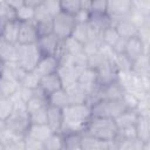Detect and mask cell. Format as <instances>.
I'll use <instances>...</instances> for the list:
<instances>
[{"mask_svg":"<svg viewBox=\"0 0 150 150\" xmlns=\"http://www.w3.org/2000/svg\"><path fill=\"white\" fill-rule=\"evenodd\" d=\"M83 134H87L97 139L111 143L115 141V138L118 135V127H117L115 120H112V118L93 116V118L90 120V122Z\"/></svg>","mask_w":150,"mask_h":150,"instance_id":"cell-2","label":"cell"},{"mask_svg":"<svg viewBox=\"0 0 150 150\" xmlns=\"http://www.w3.org/2000/svg\"><path fill=\"white\" fill-rule=\"evenodd\" d=\"M61 11L70 15H76L81 11V0H61Z\"/></svg>","mask_w":150,"mask_h":150,"instance_id":"cell-35","label":"cell"},{"mask_svg":"<svg viewBox=\"0 0 150 150\" xmlns=\"http://www.w3.org/2000/svg\"><path fill=\"white\" fill-rule=\"evenodd\" d=\"M107 0H95L91 2L90 14H107Z\"/></svg>","mask_w":150,"mask_h":150,"instance_id":"cell-43","label":"cell"},{"mask_svg":"<svg viewBox=\"0 0 150 150\" xmlns=\"http://www.w3.org/2000/svg\"><path fill=\"white\" fill-rule=\"evenodd\" d=\"M122 38L118 35L116 28L114 26H110L108 27L104 32H103V36H102V42L111 48H114L116 46V43L121 40Z\"/></svg>","mask_w":150,"mask_h":150,"instance_id":"cell-32","label":"cell"},{"mask_svg":"<svg viewBox=\"0 0 150 150\" xmlns=\"http://www.w3.org/2000/svg\"><path fill=\"white\" fill-rule=\"evenodd\" d=\"M124 94H125V89L118 81H116L108 86L100 87L98 96H100V101L101 100H123Z\"/></svg>","mask_w":150,"mask_h":150,"instance_id":"cell-15","label":"cell"},{"mask_svg":"<svg viewBox=\"0 0 150 150\" xmlns=\"http://www.w3.org/2000/svg\"><path fill=\"white\" fill-rule=\"evenodd\" d=\"M114 27L116 28L118 35L124 39V40H129L131 38L138 36L139 34V28L138 26L131 20V19H127L123 21H120L114 25Z\"/></svg>","mask_w":150,"mask_h":150,"instance_id":"cell-17","label":"cell"},{"mask_svg":"<svg viewBox=\"0 0 150 150\" xmlns=\"http://www.w3.org/2000/svg\"><path fill=\"white\" fill-rule=\"evenodd\" d=\"M62 134H83L93 118L91 107L84 104H70L62 109Z\"/></svg>","mask_w":150,"mask_h":150,"instance_id":"cell-1","label":"cell"},{"mask_svg":"<svg viewBox=\"0 0 150 150\" xmlns=\"http://www.w3.org/2000/svg\"><path fill=\"white\" fill-rule=\"evenodd\" d=\"M63 43H64V49L68 54L73 55V56H77V55H81L83 53H86L84 50V45L79 42L77 40H75L74 38H69L67 40H63Z\"/></svg>","mask_w":150,"mask_h":150,"instance_id":"cell-31","label":"cell"},{"mask_svg":"<svg viewBox=\"0 0 150 150\" xmlns=\"http://www.w3.org/2000/svg\"><path fill=\"white\" fill-rule=\"evenodd\" d=\"M89 22L102 30H105L108 27L112 26V22L107 14H90Z\"/></svg>","mask_w":150,"mask_h":150,"instance_id":"cell-34","label":"cell"},{"mask_svg":"<svg viewBox=\"0 0 150 150\" xmlns=\"http://www.w3.org/2000/svg\"><path fill=\"white\" fill-rule=\"evenodd\" d=\"M143 150H150V141H148V142H144V145H143Z\"/></svg>","mask_w":150,"mask_h":150,"instance_id":"cell-48","label":"cell"},{"mask_svg":"<svg viewBox=\"0 0 150 150\" xmlns=\"http://www.w3.org/2000/svg\"><path fill=\"white\" fill-rule=\"evenodd\" d=\"M63 123V111L62 109L49 105L47 110V125L52 129L53 132H61Z\"/></svg>","mask_w":150,"mask_h":150,"instance_id":"cell-18","label":"cell"},{"mask_svg":"<svg viewBox=\"0 0 150 150\" xmlns=\"http://www.w3.org/2000/svg\"><path fill=\"white\" fill-rule=\"evenodd\" d=\"M64 89L69 96L70 104H84V103H87L88 94L79 83L73 84V86L64 88Z\"/></svg>","mask_w":150,"mask_h":150,"instance_id":"cell-23","label":"cell"},{"mask_svg":"<svg viewBox=\"0 0 150 150\" xmlns=\"http://www.w3.org/2000/svg\"><path fill=\"white\" fill-rule=\"evenodd\" d=\"M123 101H124L128 110H137L138 104H139V100H138L137 96H135L131 93L125 91V94L123 96Z\"/></svg>","mask_w":150,"mask_h":150,"instance_id":"cell-42","label":"cell"},{"mask_svg":"<svg viewBox=\"0 0 150 150\" xmlns=\"http://www.w3.org/2000/svg\"><path fill=\"white\" fill-rule=\"evenodd\" d=\"M39 38L40 36L34 21L20 22L18 45H36Z\"/></svg>","mask_w":150,"mask_h":150,"instance_id":"cell-9","label":"cell"},{"mask_svg":"<svg viewBox=\"0 0 150 150\" xmlns=\"http://www.w3.org/2000/svg\"><path fill=\"white\" fill-rule=\"evenodd\" d=\"M18 52H19V45L18 43H11L5 40L0 39V59L1 63L11 64L18 62Z\"/></svg>","mask_w":150,"mask_h":150,"instance_id":"cell-14","label":"cell"},{"mask_svg":"<svg viewBox=\"0 0 150 150\" xmlns=\"http://www.w3.org/2000/svg\"><path fill=\"white\" fill-rule=\"evenodd\" d=\"M138 117H139V114L137 110H125L117 118H115V122L120 130L129 127H135L138 121Z\"/></svg>","mask_w":150,"mask_h":150,"instance_id":"cell-24","label":"cell"},{"mask_svg":"<svg viewBox=\"0 0 150 150\" xmlns=\"http://www.w3.org/2000/svg\"><path fill=\"white\" fill-rule=\"evenodd\" d=\"M79 84L86 90V93L89 95L93 91H95L98 88V83H97V74L95 70L90 69V68H84L81 71L80 79H79Z\"/></svg>","mask_w":150,"mask_h":150,"instance_id":"cell-16","label":"cell"},{"mask_svg":"<svg viewBox=\"0 0 150 150\" xmlns=\"http://www.w3.org/2000/svg\"><path fill=\"white\" fill-rule=\"evenodd\" d=\"M76 150H83V149H82V148H81V146H80V148H77V149H76Z\"/></svg>","mask_w":150,"mask_h":150,"instance_id":"cell-50","label":"cell"},{"mask_svg":"<svg viewBox=\"0 0 150 150\" xmlns=\"http://www.w3.org/2000/svg\"><path fill=\"white\" fill-rule=\"evenodd\" d=\"M61 45H62V40H60L54 34L41 36L39 38L36 42V46L42 56H55L56 57L61 48Z\"/></svg>","mask_w":150,"mask_h":150,"instance_id":"cell-8","label":"cell"},{"mask_svg":"<svg viewBox=\"0 0 150 150\" xmlns=\"http://www.w3.org/2000/svg\"><path fill=\"white\" fill-rule=\"evenodd\" d=\"M42 55L36 45H19L18 63L27 71H34Z\"/></svg>","mask_w":150,"mask_h":150,"instance_id":"cell-6","label":"cell"},{"mask_svg":"<svg viewBox=\"0 0 150 150\" xmlns=\"http://www.w3.org/2000/svg\"><path fill=\"white\" fill-rule=\"evenodd\" d=\"M20 89V82L14 79L8 71L7 67L1 63L0 73V97H12Z\"/></svg>","mask_w":150,"mask_h":150,"instance_id":"cell-7","label":"cell"},{"mask_svg":"<svg viewBox=\"0 0 150 150\" xmlns=\"http://www.w3.org/2000/svg\"><path fill=\"white\" fill-rule=\"evenodd\" d=\"M71 38H74L79 42L86 45L88 42V40H89V38H88V22L87 23H80V22H77Z\"/></svg>","mask_w":150,"mask_h":150,"instance_id":"cell-38","label":"cell"},{"mask_svg":"<svg viewBox=\"0 0 150 150\" xmlns=\"http://www.w3.org/2000/svg\"><path fill=\"white\" fill-rule=\"evenodd\" d=\"M134 8L143 13L144 15L150 13V0H141V1H134Z\"/></svg>","mask_w":150,"mask_h":150,"instance_id":"cell-46","label":"cell"},{"mask_svg":"<svg viewBox=\"0 0 150 150\" xmlns=\"http://www.w3.org/2000/svg\"><path fill=\"white\" fill-rule=\"evenodd\" d=\"M39 36H47L53 34V21H42V22H35Z\"/></svg>","mask_w":150,"mask_h":150,"instance_id":"cell-41","label":"cell"},{"mask_svg":"<svg viewBox=\"0 0 150 150\" xmlns=\"http://www.w3.org/2000/svg\"><path fill=\"white\" fill-rule=\"evenodd\" d=\"M96 74H97V83L101 87L118 81V71L115 68V66L111 63V61L107 62L104 66L97 69Z\"/></svg>","mask_w":150,"mask_h":150,"instance_id":"cell-12","label":"cell"},{"mask_svg":"<svg viewBox=\"0 0 150 150\" xmlns=\"http://www.w3.org/2000/svg\"><path fill=\"white\" fill-rule=\"evenodd\" d=\"M16 20V11L8 4V1L0 2V26H4L8 21Z\"/></svg>","mask_w":150,"mask_h":150,"instance_id":"cell-27","label":"cell"},{"mask_svg":"<svg viewBox=\"0 0 150 150\" xmlns=\"http://www.w3.org/2000/svg\"><path fill=\"white\" fill-rule=\"evenodd\" d=\"M39 87H40V89L47 96H49L53 93H55V91H57V90H60V89L63 88L62 82H61L57 73L52 74V75H48V76H45V77H41Z\"/></svg>","mask_w":150,"mask_h":150,"instance_id":"cell-20","label":"cell"},{"mask_svg":"<svg viewBox=\"0 0 150 150\" xmlns=\"http://www.w3.org/2000/svg\"><path fill=\"white\" fill-rule=\"evenodd\" d=\"M53 15L49 13L47 9L45 1L41 2L40 6L35 8V16H34V22H42V21H53Z\"/></svg>","mask_w":150,"mask_h":150,"instance_id":"cell-40","label":"cell"},{"mask_svg":"<svg viewBox=\"0 0 150 150\" xmlns=\"http://www.w3.org/2000/svg\"><path fill=\"white\" fill-rule=\"evenodd\" d=\"M8 4H9L15 11H18L19 8H21V7L25 5V0H11V1H8Z\"/></svg>","mask_w":150,"mask_h":150,"instance_id":"cell-47","label":"cell"},{"mask_svg":"<svg viewBox=\"0 0 150 150\" xmlns=\"http://www.w3.org/2000/svg\"><path fill=\"white\" fill-rule=\"evenodd\" d=\"M25 146H26V150H47L43 142L35 141L27 136L25 138Z\"/></svg>","mask_w":150,"mask_h":150,"instance_id":"cell-44","label":"cell"},{"mask_svg":"<svg viewBox=\"0 0 150 150\" xmlns=\"http://www.w3.org/2000/svg\"><path fill=\"white\" fill-rule=\"evenodd\" d=\"M45 5L47 7V9L49 11V13L53 15V18H55L60 12H61V5L60 1L56 0H43Z\"/></svg>","mask_w":150,"mask_h":150,"instance_id":"cell-45","label":"cell"},{"mask_svg":"<svg viewBox=\"0 0 150 150\" xmlns=\"http://www.w3.org/2000/svg\"><path fill=\"white\" fill-rule=\"evenodd\" d=\"M14 101L12 97H0V122L6 121L14 112Z\"/></svg>","mask_w":150,"mask_h":150,"instance_id":"cell-29","label":"cell"},{"mask_svg":"<svg viewBox=\"0 0 150 150\" xmlns=\"http://www.w3.org/2000/svg\"><path fill=\"white\" fill-rule=\"evenodd\" d=\"M48 103L49 105H54L60 109H64L66 107L70 105V101H69V96L66 91L64 88L53 93L52 95L48 96Z\"/></svg>","mask_w":150,"mask_h":150,"instance_id":"cell-25","label":"cell"},{"mask_svg":"<svg viewBox=\"0 0 150 150\" xmlns=\"http://www.w3.org/2000/svg\"><path fill=\"white\" fill-rule=\"evenodd\" d=\"M0 39L11 43H18L19 30H20V21H8L4 26H0Z\"/></svg>","mask_w":150,"mask_h":150,"instance_id":"cell-19","label":"cell"},{"mask_svg":"<svg viewBox=\"0 0 150 150\" xmlns=\"http://www.w3.org/2000/svg\"><path fill=\"white\" fill-rule=\"evenodd\" d=\"M110 60H108L101 52H98V53H95V54H91V55L88 56V64H87V67L96 71L97 69H100L102 66H104Z\"/></svg>","mask_w":150,"mask_h":150,"instance_id":"cell-33","label":"cell"},{"mask_svg":"<svg viewBox=\"0 0 150 150\" xmlns=\"http://www.w3.org/2000/svg\"><path fill=\"white\" fill-rule=\"evenodd\" d=\"M146 55H148V56H149V59H150V48L146 50Z\"/></svg>","mask_w":150,"mask_h":150,"instance_id":"cell-49","label":"cell"},{"mask_svg":"<svg viewBox=\"0 0 150 150\" xmlns=\"http://www.w3.org/2000/svg\"><path fill=\"white\" fill-rule=\"evenodd\" d=\"M111 63L115 66L118 73L132 70V63L131 61L125 56L124 53H115L114 57L111 59Z\"/></svg>","mask_w":150,"mask_h":150,"instance_id":"cell-28","label":"cell"},{"mask_svg":"<svg viewBox=\"0 0 150 150\" xmlns=\"http://www.w3.org/2000/svg\"><path fill=\"white\" fill-rule=\"evenodd\" d=\"M47 150H64V136L62 132H54L46 142Z\"/></svg>","mask_w":150,"mask_h":150,"instance_id":"cell-30","label":"cell"},{"mask_svg":"<svg viewBox=\"0 0 150 150\" xmlns=\"http://www.w3.org/2000/svg\"><path fill=\"white\" fill-rule=\"evenodd\" d=\"M40 80L41 77L35 71H28L26 76L23 77V80L20 82V86L25 88H29V89H36L39 88Z\"/></svg>","mask_w":150,"mask_h":150,"instance_id":"cell-39","label":"cell"},{"mask_svg":"<svg viewBox=\"0 0 150 150\" xmlns=\"http://www.w3.org/2000/svg\"><path fill=\"white\" fill-rule=\"evenodd\" d=\"M54 132L47 124H30L27 137H30L39 142H46Z\"/></svg>","mask_w":150,"mask_h":150,"instance_id":"cell-22","label":"cell"},{"mask_svg":"<svg viewBox=\"0 0 150 150\" xmlns=\"http://www.w3.org/2000/svg\"><path fill=\"white\" fill-rule=\"evenodd\" d=\"M124 54L131 61V63L136 62L139 57H142L144 54H146V48L139 36H135V38L127 40Z\"/></svg>","mask_w":150,"mask_h":150,"instance_id":"cell-10","label":"cell"},{"mask_svg":"<svg viewBox=\"0 0 150 150\" xmlns=\"http://www.w3.org/2000/svg\"><path fill=\"white\" fill-rule=\"evenodd\" d=\"M59 67H60V62L55 56H42L34 71L40 77H45L57 73Z\"/></svg>","mask_w":150,"mask_h":150,"instance_id":"cell-13","label":"cell"},{"mask_svg":"<svg viewBox=\"0 0 150 150\" xmlns=\"http://www.w3.org/2000/svg\"><path fill=\"white\" fill-rule=\"evenodd\" d=\"M125 110L128 109L123 100H101L91 105L93 116L112 120L117 118Z\"/></svg>","mask_w":150,"mask_h":150,"instance_id":"cell-3","label":"cell"},{"mask_svg":"<svg viewBox=\"0 0 150 150\" xmlns=\"http://www.w3.org/2000/svg\"><path fill=\"white\" fill-rule=\"evenodd\" d=\"M134 12L132 0H108L107 15L112 22V26L120 21L131 18Z\"/></svg>","mask_w":150,"mask_h":150,"instance_id":"cell-5","label":"cell"},{"mask_svg":"<svg viewBox=\"0 0 150 150\" xmlns=\"http://www.w3.org/2000/svg\"><path fill=\"white\" fill-rule=\"evenodd\" d=\"M34 16H35V9L27 6L26 4L16 11V20L20 22L34 21Z\"/></svg>","mask_w":150,"mask_h":150,"instance_id":"cell-36","label":"cell"},{"mask_svg":"<svg viewBox=\"0 0 150 150\" xmlns=\"http://www.w3.org/2000/svg\"><path fill=\"white\" fill-rule=\"evenodd\" d=\"M77 25L76 18L64 12H60L53 19V34L60 40H67L71 38L74 29Z\"/></svg>","mask_w":150,"mask_h":150,"instance_id":"cell-4","label":"cell"},{"mask_svg":"<svg viewBox=\"0 0 150 150\" xmlns=\"http://www.w3.org/2000/svg\"><path fill=\"white\" fill-rule=\"evenodd\" d=\"M132 71L144 79H150V59L146 54L132 63Z\"/></svg>","mask_w":150,"mask_h":150,"instance_id":"cell-26","label":"cell"},{"mask_svg":"<svg viewBox=\"0 0 150 150\" xmlns=\"http://www.w3.org/2000/svg\"><path fill=\"white\" fill-rule=\"evenodd\" d=\"M83 69L73 66H60L57 69V75L62 82L63 88H68L73 84L79 83V79Z\"/></svg>","mask_w":150,"mask_h":150,"instance_id":"cell-11","label":"cell"},{"mask_svg":"<svg viewBox=\"0 0 150 150\" xmlns=\"http://www.w3.org/2000/svg\"><path fill=\"white\" fill-rule=\"evenodd\" d=\"M81 148L83 150H112L111 143L97 139L87 134H82L81 138Z\"/></svg>","mask_w":150,"mask_h":150,"instance_id":"cell-21","label":"cell"},{"mask_svg":"<svg viewBox=\"0 0 150 150\" xmlns=\"http://www.w3.org/2000/svg\"><path fill=\"white\" fill-rule=\"evenodd\" d=\"M64 150H76L81 146L82 134H63Z\"/></svg>","mask_w":150,"mask_h":150,"instance_id":"cell-37","label":"cell"}]
</instances>
